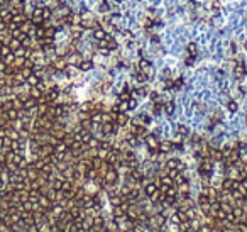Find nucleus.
I'll return each mask as SVG.
<instances>
[{
    "mask_svg": "<svg viewBox=\"0 0 247 232\" xmlns=\"http://www.w3.org/2000/svg\"><path fill=\"white\" fill-rule=\"evenodd\" d=\"M156 190H157V186L151 183V185H147V188H146V192H147V195H153V193L156 192Z\"/></svg>",
    "mask_w": 247,
    "mask_h": 232,
    "instance_id": "nucleus-1",
    "label": "nucleus"
}]
</instances>
